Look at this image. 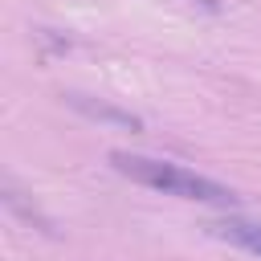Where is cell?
Returning a JSON list of instances; mask_svg holds the SVG:
<instances>
[{
	"label": "cell",
	"instance_id": "obj_1",
	"mask_svg": "<svg viewBox=\"0 0 261 261\" xmlns=\"http://www.w3.org/2000/svg\"><path fill=\"white\" fill-rule=\"evenodd\" d=\"M110 167L151 192H163V196H175V200H196V204H232L237 192L224 188L220 179L212 175H200L184 163H171V159H155V155H135V151H110Z\"/></svg>",
	"mask_w": 261,
	"mask_h": 261
},
{
	"label": "cell",
	"instance_id": "obj_2",
	"mask_svg": "<svg viewBox=\"0 0 261 261\" xmlns=\"http://www.w3.org/2000/svg\"><path fill=\"white\" fill-rule=\"evenodd\" d=\"M61 98H65V106H73L77 114H86L94 122H110V126H122V130H143V118L130 114V110H118L110 102H94L86 94H61Z\"/></svg>",
	"mask_w": 261,
	"mask_h": 261
},
{
	"label": "cell",
	"instance_id": "obj_3",
	"mask_svg": "<svg viewBox=\"0 0 261 261\" xmlns=\"http://www.w3.org/2000/svg\"><path fill=\"white\" fill-rule=\"evenodd\" d=\"M212 232L224 237V241H232V245H241L245 253L261 257V220H241V216H232V220L212 224Z\"/></svg>",
	"mask_w": 261,
	"mask_h": 261
},
{
	"label": "cell",
	"instance_id": "obj_4",
	"mask_svg": "<svg viewBox=\"0 0 261 261\" xmlns=\"http://www.w3.org/2000/svg\"><path fill=\"white\" fill-rule=\"evenodd\" d=\"M4 204H8V208H12L16 216H20V220H29L33 228H41L45 237H57V228H53V220H49V216H45V212H41L37 204H29V200H24V196H20V192H16L12 184H4Z\"/></svg>",
	"mask_w": 261,
	"mask_h": 261
}]
</instances>
